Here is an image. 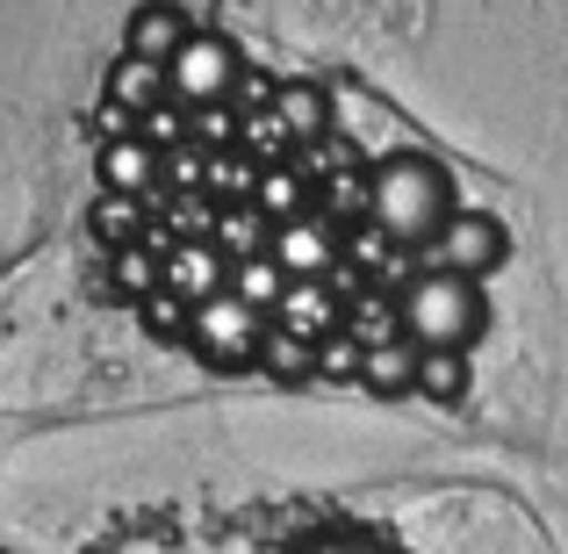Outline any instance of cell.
Wrapping results in <instances>:
<instances>
[{
    "mask_svg": "<svg viewBox=\"0 0 568 554\" xmlns=\"http://www.w3.org/2000/svg\"><path fill=\"white\" fill-rule=\"evenodd\" d=\"M460 216L454 173L432 152H382L367 167V231H382L388 245H439L446 223Z\"/></svg>",
    "mask_w": 568,
    "mask_h": 554,
    "instance_id": "6da1fadb",
    "label": "cell"
},
{
    "mask_svg": "<svg viewBox=\"0 0 568 554\" xmlns=\"http://www.w3.org/2000/svg\"><path fill=\"white\" fill-rule=\"evenodd\" d=\"M396 318L417 353H475V339L489 332V295L483 281L454 274V266H425V274L403 281Z\"/></svg>",
    "mask_w": 568,
    "mask_h": 554,
    "instance_id": "7a4b0ae2",
    "label": "cell"
},
{
    "mask_svg": "<svg viewBox=\"0 0 568 554\" xmlns=\"http://www.w3.org/2000/svg\"><path fill=\"white\" fill-rule=\"evenodd\" d=\"M266 339H274V318H260L252 303H237V295H216V303L194 310V361H209L216 374H252L266 353Z\"/></svg>",
    "mask_w": 568,
    "mask_h": 554,
    "instance_id": "3957f363",
    "label": "cell"
},
{
    "mask_svg": "<svg viewBox=\"0 0 568 554\" xmlns=\"http://www.w3.org/2000/svg\"><path fill=\"white\" fill-rule=\"evenodd\" d=\"M237 72H245V58H237V43L231 37H216V29H194V43L181 58H173V109H223L231 101V87H237Z\"/></svg>",
    "mask_w": 568,
    "mask_h": 554,
    "instance_id": "277c9868",
    "label": "cell"
},
{
    "mask_svg": "<svg viewBox=\"0 0 568 554\" xmlns=\"http://www.w3.org/2000/svg\"><path fill=\"white\" fill-rule=\"evenodd\" d=\"M432 252H439V266H454V274L489 281L504 260H511V231H504V216H489V209H460Z\"/></svg>",
    "mask_w": 568,
    "mask_h": 554,
    "instance_id": "5b68a950",
    "label": "cell"
},
{
    "mask_svg": "<svg viewBox=\"0 0 568 554\" xmlns=\"http://www.w3.org/2000/svg\"><path fill=\"white\" fill-rule=\"evenodd\" d=\"M338 252H346L338 245V216H324V209L274 231V260L288 266V281H338Z\"/></svg>",
    "mask_w": 568,
    "mask_h": 554,
    "instance_id": "8992f818",
    "label": "cell"
},
{
    "mask_svg": "<svg viewBox=\"0 0 568 554\" xmlns=\"http://www.w3.org/2000/svg\"><path fill=\"white\" fill-rule=\"evenodd\" d=\"M94 181H101V194H138V202H144V194L166 181V152H159L144 130H138V138H109L94 152Z\"/></svg>",
    "mask_w": 568,
    "mask_h": 554,
    "instance_id": "52a82bcc",
    "label": "cell"
},
{
    "mask_svg": "<svg viewBox=\"0 0 568 554\" xmlns=\"http://www.w3.org/2000/svg\"><path fill=\"white\" fill-rule=\"evenodd\" d=\"M346 295H353V281H295L288 303L274 310V324L295 332V339H310V346H324L332 332H346V310H338Z\"/></svg>",
    "mask_w": 568,
    "mask_h": 554,
    "instance_id": "ba28073f",
    "label": "cell"
},
{
    "mask_svg": "<svg viewBox=\"0 0 568 554\" xmlns=\"http://www.w3.org/2000/svg\"><path fill=\"white\" fill-rule=\"evenodd\" d=\"M166 295H181L187 310L231 295V260L216 252V238H202V245H166Z\"/></svg>",
    "mask_w": 568,
    "mask_h": 554,
    "instance_id": "9c48e42d",
    "label": "cell"
},
{
    "mask_svg": "<svg viewBox=\"0 0 568 554\" xmlns=\"http://www.w3.org/2000/svg\"><path fill=\"white\" fill-rule=\"evenodd\" d=\"M274 130L288 144H324L332 138V87L324 80H281L274 87Z\"/></svg>",
    "mask_w": 568,
    "mask_h": 554,
    "instance_id": "30bf717a",
    "label": "cell"
},
{
    "mask_svg": "<svg viewBox=\"0 0 568 554\" xmlns=\"http://www.w3.org/2000/svg\"><path fill=\"white\" fill-rule=\"evenodd\" d=\"M101 101H115L123 115H138V123H152L159 109L173 101V80H166V66H144V58H115L109 66V87H101Z\"/></svg>",
    "mask_w": 568,
    "mask_h": 554,
    "instance_id": "8fae6325",
    "label": "cell"
},
{
    "mask_svg": "<svg viewBox=\"0 0 568 554\" xmlns=\"http://www.w3.org/2000/svg\"><path fill=\"white\" fill-rule=\"evenodd\" d=\"M187 43H194V14H181V8H138V14H130L123 51L144 58V66H166L173 72V58H181Z\"/></svg>",
    "mask_w": 568,
    "mask_h": 554,
    "instance_id": "7c38bea8",
    "label": "cell"
},
{
    "mask_svg": "<svg viewBox=\"0 0 568 554\" xmlns=\"http://www.w3.org/2000/svg\"><path fill=\"white\" fill-rule=\"evenodd\" d=\"M361 389H367V396H375V403L417 396V346H410V339H388V346H367Z\"/></svg>",
    "mask_w": 568,
    "mask_h": 554,
    "instance_id": "4fadbf2b",
    "label": "cell"
},
{
    "mask_svg": "<svg viewBox=\"0 0 568 554\" xmlns=\"http://www.w3.org/2000/svg\"><path fill=\"white\" fill-rule=\"evenodd\" d=\"M87 231H94V245H109V260L130 252V245H152V238H144V202L138 194H94Z\"/></svg>",
    "mask_w": 568,
    "mask_h": 554,
    "instance_id": "5bb4252c",
    "label": "cell"
},
{
    "mask_svg": "<svg viewBox=\"0 0 568 554\" xmlns=\"http://www.w3.org/2000/svg\"><path fill=\"white\" fill-rule=\"evenodd\" d=\"M216 252H223L231 266L266 260V252H274V223H266V209H260V202H245V209H216Z\"/></svg>",
    "mask_w": 568,
    "mask_h": 554,
    "instance_id": "9a60e30c",
    "label": "cell"
},
{
    "mask_svg": "<svg viewBox=\"0 0 568 554\" xmlns=\"http://www.w3.org/2000/svg\"><path fill=\"white\" fill-rule=\"evenodd\" d=\"M109 281L123 289V303H152L166 295V245H130L109 260Z\"/></svg>",
    "mask_w": 568,
    "mask_h": 554,
    "instance_id": "2e32d148",
    "label": "cell"
},
{
    "mask_svg": "<svg viewBox=\"0 0 568 554\" xmlns=\"http://www.w3.org/2000/svg\"><path fill=\"white\" fill-rule=\"evenodd\" d=\"M288 289H295V281H288V266H281L274 252H266V260L231 266V295H237V303H252L260 318H274V310L288 303Z\"/></svg>",
    "mask_w": 568,
    "mask_h": 554,
    "instance_id": "e0dca14e",
    "label": "cell"
},
{
    "mask_svg": "<svg viewBox=\"0 0 568 554\" xmlns=\"http://www.w3.org/2000/svg\"><path fill=\"white\" fill-rule=\"evenodd\" d=\"M260 374L281 382V389H310V382H317V346L274 324V339H266V353H260Z\"/></svg>",
    "mask_w": 568,
    "mask_h": 554,
    "instance_id": "ac0fdd59",
    "label": "cell"
},
{
    "mask_svg": "<svg viewBox=\"0 0 568 554\" xmlns=\"http://www.w3.org/2000/svg\"><path fill=\"white\" fill-rule=\"evenodd\" d=\"M475 367L468 353H417V396L425 403H468Z\"/></svg>",
    "mask_w": 568,
    "mask_h": 554,
    "instance_id": "d6986e66",
    "label": "cell"
},
{
    "mask_svg": "<svg viewBox=\"0 0 568 554\" xmlns=\"http://www.w3.org/2000/svg\"><path fill=\"white\" fill-rule=\"evenodd\" d=\"M260 181H266V167H252L245 152H209V194H216V209L260 202Z\"/></svg>",
    "mask_w": 568,
    "mask_h": 554,
    "instance_id": "ffe728a7",
    "label": "cell"
},
{
    "mask_svg": "<svg viewBox=\"0 0 568 554\" xmlns=\"http://www.w3.org/2000/svg\"><path fill=\"white\" fill-rule=\"evenodd\" d=\"M361 367H367V339L353 332V324L317 346V382H353V389H361Z\"/></svg>",
    "mask_w": 568,
    "mask_h": 554,
    "instance_id": "44dd1931",
    "label": "cell"
},
{
    "mask_svg": "<svg viewBox=\"0 0 568 554\" xmlns=\"http://www.w3.org/2000/svg\"><path fill=\"white\" fill-rule=\"evenodd\" d=\"M260 209H266V223H295V216H310V202H303V173L295 167H266V181H260Z\"/></svg>",
    "mask_w": 568,
    "mask_h": 554,
    "instance_id": "7402d4cb",
    "label": "cell"
},
{
    "mask_svg": "<svg viewBox=\"0 0 568 554\" xmlns=\"http://www.w3.org/2000/svg\"><path fill=\"white\" fill-rule=\"evenodd\" d=\"M138 318H144L152 339H187L194 332V310L181 303V295H152V303H138Z\"/></svg>",
    "mask_w": 568,
    "mask_h": 554,
    "instance_id": "603a6c76",
    "label": "cell"
},
{
    "mask_svg": "<svg viewBox=\"0 0 568 554\" xmlns=\"http://www.w3.org/2000/svg\"><path fill=\"white\" fill-rule=\"evenodd\" d=\"M288 554H382L367 533H346V526H332V533H310V541H295Z\"/></svg>",
    "mask_w": 568,
    "mask_h": 554,
    "instance_id": "cb8c5ba5",
    "label": "cell"
},
{
    "mask_svg": "<svg viewBox=\"0 0 568 554\" xmlns=\"http://www.w3.org/2000/svg\"><path fill=\"white\" fill-rule=\"evenodd\" d=\"M166 181H173V188H209V152H202V144L166 152Z\"/></svg>",
    "mask_w": 568,
    "mask_h": 554,
    "instance_id": "d4e9b609",
    "label": "cell"
}]
</instances>
